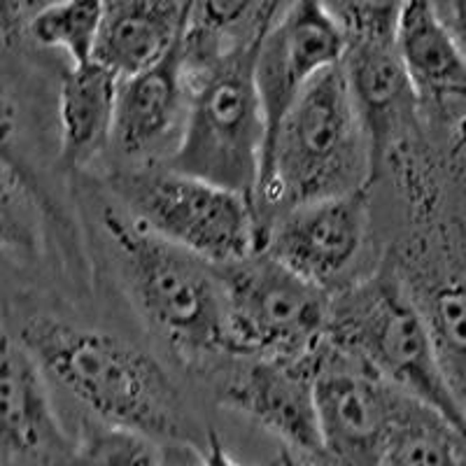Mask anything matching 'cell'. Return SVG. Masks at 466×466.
Wrapping results in <instances>:
<instances>
[{"label":"cell","instance_id":"3","mask_svg":"<svg viewBox=\"0 0 466 466\" xmlns=\"http://www.w3.org/2000/svg\"><path fill=\"white\" fill-rule=\"evenodd\" d=\"M373 187V154L343 61L299 96L264 154L255 212L264 233L289 208Z\"/></svg>","mask_w":466,"mask_h":466},{"label":"cell","instance_id":"7","mask_svg":"<svg viewBox=\"0 0 466 466\" xmlns=\"http://www.w3.org/2000/svg\"><path fill=\"white\" fill-rule=\"evenodd\" d=\"M228 357H303L327 340L331 294L257 249L219 266Z\"/></svg>","mask_w":466,"mask_h":466},{"label":"cell","instance_id":"21","mask_svg":"<svg viewBox=\"0 0 466 466\" xmlns=\"http://www.w3.org/2000/svg\"><path fill=\"white\" fill-rule=\"evenodd\" d=\"M70 466H164L161 443L140 431L98 422L73 443Z\"/></svg>","mask_w":466,"mask_h":466},{"label":"cell","instance_id":"22","mask_svg":"<svg viewBox=\"0 0 466 466\" xmlns=\"http://www.w3.org/2000/svg\"><path fill=\"white\" fill-rule=\"evenodd\" d=\"M350 40H394L408 0H322Z\"/></svg>","mask_w":466,"mask_h":466},{"label":"cell","instance_id":"4","mask_svg":"<svg viewBox=\"0 0 466 466\" xmlns=\"http://www.w3.org/2000/svg\"><path fill=\"white\" fill-rule=\"evenodd\" d=\"M327 340L390 385L436 408L466 434L430 324L392 261L331 294Z\"/></svg>","mask_w":466,"mask_h":466},{"label":"cell","instance_id":"11","mask_svg":"<svg viewBox=\"0 0 466 466\" xmlns=\"http://www.w3.org/2000/svg\"><path fill=\"white\" fill-rule=\"evenodd\" d=\"M348 52V35L322 0H287L257 52V85L270 138L306 86ZM266 154V152H264Z\"/></svg>","mask_w":466,"mask_h":466},{"label":"cell","instance_id":"13","mask_svg":"<svg viewBox=\"0 0 466 466\" xmlns=\"http://www.w3.org/2000/svg\"><path fill=\"white\" fill-rule=\"evenodd\" d=\"M343 68L371 143L376 185L394 154L427 138L430 122L394 40H350Z\"/></svg>","mask_w":466,"mask_h":466},{"label":"cell","instance_id":"25","mask_svg":"<svg viewBox=\"0 0 466 466\" xmlns=\"http://www.w3.org/2000/svg\"><path fill=\"white\" fill-rule=\"evenodd\" d=\"M206 466H243L238 461L233 460L231 455L227 452L224 443L219 441V436L215 431H210L206 439Z\"/></svg>","mask_w":466,"mask_h":466},{"label":"cell","instance_id":"2","mask_svg":"<svg viewBox=\"0 0 466 466\" xmlns=\"http://www.w3.org/2000/svg\"><path fill=\"white\" fill-rule=\"evenodd\" d=\"M116 276L143 322L191 366L228 357L219 266L154 233L106 191L98 208Z\"/></svg>","mask_w":466,"mask_h":466},{"label":"cell","instance_id":"26","mask_svg":"<svg viewBox=\"0 0 466 466\" xmlns=\"http://www.w3.org/2000/svg\"><path fill=\"white\" fill-rule=\"evenodd\" d=\"M280 466H324L318 457H308V455H299V452H291L282 448L280 455Z\"/></svg>","mask_w":466,"mask_h":466},{"label":"cell","instance_id":"1","mask_svg":"<svg viewBox=\"0 0 466 466\" xmlns=\"http://www.w3.org/2000/svg\"><path fill=\"white\" fill-rule=\"evenodd\" d=\"M15 336L49 380L80 401L98 422L157 441H191V420L180 387L140 345L45 313L24 319Z\"/></svg>","mask_w":466,"mask_h":466},{"label":"cell","instance_id":"24","mask_svg":"<svg viewBox=\"0 0 466 466\" xmlns=\"http://www.w3.org/2000/svg\"><path fill=\"white\" fill-rule=\"evenodd\" d=\"M52 3H56V0H3V22H5V26H16L22 19L24 24L28 22V16L52 5Z\"/></svg>","mask_w":466,"mask_h":466},{"label":"cell","instance_id":"12","mask_svg":"<svg viewBox=\"0 0 466 466\" xmlns=\"http://www.w3.org/2000/svg\"><path fill=\"white\" fill-rule=\"evenodd\" d=\"M191 103L182 37L164 58L122 77L112 149L122 166L166 164L177 149Z\"/></svg>","mask_w":466,"mask_h":466},{"label":"cell","instance_id":"8","mask_svg":"<svg viewBox=\"0 0 466 466\" xmlns=\"http://www.w3.org/2000/svg\"><path fill=\"white\" fill-rule=\"evenodd\" d=\"M403 397L366 364L324 340L318 361V418L324 466H382Z\"/></svg>","mask_w":466,"mask_h":466},{"label":"cell","instance_id":"5","mask_svg":"<svg viewBox=\"0 0 466 466\" xmlns=\"http://www.w3.org/2000/svg\"><path fill=\"white\" fill-rule=\"evenodd\" d=\"M261 43V40H259ZM259 43L189 70L191 103L177 149L164 166L255 198L268 124L257 85Z\"/></svg>","mask_w":466,"mask_h":466},{"label":"cell","instance_id":"17","mask_svg":"<svg viewBox=\"0 0 466 466\" xmlns=\"http://www.w3.org/2000/svg\"><path fill=\"white\" fill-rule=\"evenodd\" d=\"M189 0H103L96 61L119 77L140 73L180 43Z\"/></svg>","mask_w":466,"mask_h":466},{"label":"cell","instance_id":"15","mask_svg":"<svg viewBox=\"0 0 466 466\" xmlns=\"http://www.w3.org/2000/svg\"><path fill=\"white\" fill-rule=\"evenodd\" d=\"M394 45L422 101L427 122L439 119L457 136L466 124V56L431 0H408L399 16Z\"/></svg>","mask_w":466,"mask_h":466},{"label":"cell","instance_id":"6","mask_svg":"<svg viewBox=\"0 0 466 466\" xmlns=\"http://www.w3.org/2000/svg\"><path fill=\"white\" fill-rule=\"evenodd\" d=\"M101 187L140 224L215 266L261 249L255 203L238 191L164 164L115 168Z\"/></svg>","mask_w":466,"mask_h":466},{"label":"cell","instance_id":"10","mask_svg":"<svg viewBox=\"0 0 466 466\" xmlns=\"http://www.w3.org/2000/svg\"><path fill=\"white\" fill-rule=\"evenodd\" d=\"M319 348L303 357H228L227 369L218 366L219 401L282 441L285 451L319 460Z\"/></svg>","mask_w":466,"mask_h":466},{"label":"cell","instance_id":"23","mask_svg":"<svg viewBox=\"0 0 466 466\" xmlns=\"http://www.w3.org/2000/svg\"><path fill=\"white\" fill-rule=\"evenodd\" d=\"M439 19L466 56V0H431Z\"/></svg>","mask_w":466,"mask_h":466},{"label":"cell","instance_id":"9","mask_svg":"<svg viewBox=\"0 0 466 466\" xmlns=\"http://www.w3.org/2000/svg\"><path fill=\"white\" fill-rule=\"evenodd\" d=\"M371 224L369 187L289 208L266 228L261 249L308 282L336 294L360 280L355 273L369 249Z\"/></svg>","mask_w":466,"mask_h":466},{"label":"cell","instance_id":"19","mask_svg":"<svg viewBox=\"0 0 466 466\" xmlns=\"http://www.w3.org/2000/svg\"><path fill=\"white\" fill-rule=\"evenodd\" d=\"M466 434L451 420L406 394L387 439L382 466H464Z\"/></svg>","mask_w":466,"mask_h":466},{"label":"cell","instance_id":"16","mask_svg":"<svg viewBox=\"0 0 466 466\" xmlns=\"http://www.w3.org/2000/svg\"><path fill=\"white\" fill-rule=\"evenodd\" d=\"M119 85L122 77L96 58L61 75L56 96L61 168L85 173L110 152Z\"/></svg>","mask_w":466,"mask_h":466},{"label":"cell","instance_id":"20","mask_svg":"<svg viewBox=\"0 0 466 466\" xmlns=\"http://www.w3.org/2000/svg\"><path fill=\"white\" fill-rule=\"evenodd\" d=\"M103 26V0H56L26 22V43L61 52L70 66L94 61Z\"/></svg>","mask_w":466,"mask_h":466},{"label":"cell","instance_id":"18","mask_svg":"<svg viewBox=\"0 0 466 466\" xmlns=\"http://www.w3.org/2000/svg\"><path fill=\"white\" fill-rule=\"evenodd\" d=\"M287 0H189L182 54L189 70L252 47L276 22Z\"/></svg>","mask_w":466,"mask_h":466},{"label":"cell","instance_id":"27","mask_svg":"<svg viewBox=\"0 0 466 466\" xmlns=\"http://www.w3.org/2000/svg\"><path fill=\"white\" fill-rule=\"evenodd\" d=\"M460 152L466 157V133H464V136H461L460 140H457V145H455V154H460Z\"/></svg>","mask_w":466,"mask_h":466},{"label":"cell","instance_id":"14","mask_svg":"<svg viewBox=\"0 0 466 466\" xmlns=\"http://www.w3.org/2000/svg\"><path fill=\"white\" fill-rule=\"evenodd\" d=\"M47 380L35 357L5 329L0 361L3 466L54 464L73 457V443L58 422Z\"/></svg>","mask_w":466,"mask_h":466},{"label":"cell","instance_id":"28","mask_svg":"<svg viewBox=\"0 0 466 466\" xmlns=\"http://www.w3.org/2000/svg\"><path fill=\"white\" fill-rule=\"evenodd\" d=\"M464 466H466V464H464Z\"/></svg>","mask_w":466,"mask_h":466}]
</instances>
